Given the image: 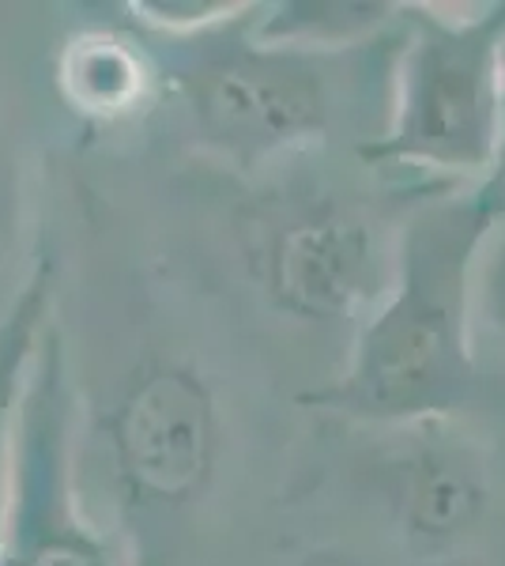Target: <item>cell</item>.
<instances>
[{
  "label": "cell",
  "instance_id": "obj_7",
  "mask_svg": "<svg viewBox=\"0 0 505 566\" xmlns=\"http://www.w3.org/2000/svg\"><path fill=\"white\" fill-rule=\"evenodd\" d=\"M385 461V495L403 541L419 555H445L480 528L491 506L486 464L449 423H419Z\"/></svg>",
  "mask_w": 505,
  "mask_h": 566
},
{
  "label": "cell",
  "instance_id": "obj_5",
  "mask_svg": "<svg viewBox=\"0 0 505 566\" xmlns=\"http://www.w3.org/2000/svg\"><path fill=\"white\" fill-rule=\"evenodd\" d=\"M400 223L403 216L385 223L351 200H295L264 219L256 276L272 303L298 322L358 325L392 280Z\"/></svg>",
  "mask_w": 505,
  "mask_h": 566
},
{
  "label": "cell",
  "instance_id": "obj_6",
  "mask_svg": "<svg viewBox=\"0 0 505 566\" xmlns=\"http://www.w3.org/2000/svg\"><path fill=\"white\" fill-rule=\"evenodd\" d=\"M114 453L133 499L181 506L215 472L219 419L204 381L186 367L144 374L114 416Z\"/></svg>",
  "mask_w": 505,
  "mask_h": 566
},
{
  "label": "cell",
  "instance_id": "obj_11",
  "mask_svg": "<svg viewBox=\"0 0 505 566\" xmlns=\"http://www.w3.org/2000/svg\"><path fill=\"white\" fill-rule=\"evenodd\" d=\"M475 333L498 336L505 348V223L486 242L475 272Z\"/></svg>",
  "mask_w": 505,
  "mask_h": 566
},
{
  "label": "cell",
  "instance_id": "obj_8",
  "mask_svg": "<svg viewBox=\"0 0 505 566\" xmlns=\"http://www.w3.org/2000/svg\"><path fill=\"white\" fill-rule=\"evenodd\" d=\"M53 258L39 253L23 287L0 314V536H4L8 502L15 476V434H20V408L34 355L42 348L45 328L53 325Z\"/></svg>",
  "mask_w": 505,
  "mask_h": 566
},
{
  "label": "cell",
  "instance_id": "obj_1",
  "mask_svg": "<svg viewBox=\"0 0 505 566\" xmlns=\"http://www.w3.org/2000/svg\"><path fill=\"white\" fill-rule=\"evenodd\" d=\"M502 223L505 163L483 181L411 200L389 287L355 325L344 370L302 405L389 431L453 423L475 405L483 389L475 272Z\"/></svg>",
  "mask_w": 505,
  "mask_h": 566
},
{
  "label": "cell",
  "instance_id": "obj_2",
  "mask_svg": "<svg viewBox=\"0 0 505 566\" xmlns=\"http://www.w3.org/2000/svg\"><path fill=\"white\" fill-rule=\"evenodd\" d=\"M133 39L148 53L155 76L186 103L200 140L234 167L253 170L328 140L344 117L347 76L389 57L400 23L358 50L317 53L261 39L256 4H238L200 31L140 27Z\"/></svg>",
  "mask_w": 505,
  "mask_h": 566
},
{
  "label": "cell",
  "instance_id": "obj_9",
  "mask_svg": "<svg viewBox=\"0 0 505 566\" xmlns=\"http://www.w3.org/2000/svg\"><path fill=\"white\" fill-rule=\"evenodd\" d=\"M403 4H347V0H306V4H256V34L295 50L344 53L385 39L400 23Z\"/></svg>",
  "mask_w": 505,
  "mask_h": 566
},
{
  "label": "cell",
  "instance_id": "obj_10",
  "mask_svg": "<svg viewBox=\"0 0 505 566\" xmlns=\"http://www.w3.org/2000/svg\"><path fill=\"white\" fill-rule=\"evenodd\" d=\"M151 61L136 39L125 34H80L64 50L61 84L87 114L114 117L136 106L151 80Z\"/></svg>",
  "mask_w": 505,
  "mask_h": 566
},
{
  "label": "cell",
  "instance_id": "obj_3",
  "mask_svg": "<svg viewBox=\"0 0 505 566\" xmlns=\"http://www.w3.org/2000/svg\"><path fill=\"white\" fill-rule=\"evenodd\" d=\"M411 189L472 186L505 163V0L449 12L403 4L389 122L358 148Z\"/></svg>",
  "mask_w": 505,
  "mask_h": 566
},
{
  "label": "cell",
  "instance_id": "obj_12",
  "mask_svg": "<svg viewBox=\"0 0 505 566\" xmlns=\"http://www.w3.org/2000/svg\"><path fill=\"white\" fill-rule=\"evenodd\" d=\"M306 566H362L355 555H339V552H320V555H309Z\"/></svg>",
  "mask_w": 505,
  "mask_h": 566
},
{
  "label": "cell",
  "instance_id": "obj_4",
  "mask_svg": "<svg viewBox=\"0 0 505 566\" xmlns=\"http://www.w3.org/2000/svg\"><path fill=\"white\" fill-rule=\"evenodd\" d=\"M72 386L57 325L27 378L0 566H117L114 544L84 517L72 480Z\"/></svg>",
  "mask_w": 505,
  "mask_h": 566
}]
</instances>
